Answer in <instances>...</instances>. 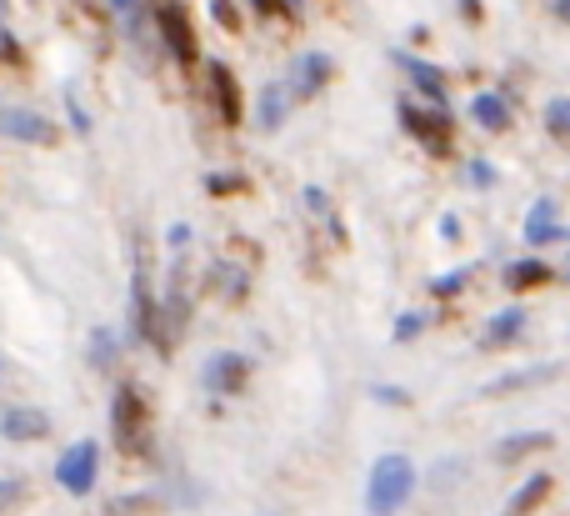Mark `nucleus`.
I'll use <instances>...</instances> for the list:
<instances>
[{"label": "nucleus", "instance_id": "f257e3e1", "mask_svg": "<svg viewBox=\"0 0 570 516\" xmlns=\"http://www.w3.org/2000/svg\"><path fill=\"white\" fill-rule=\"evenodd\" d=\"M415 491V467L411 457H381L371 471V487H365V512L371 516H395L411 502Z\"/></svg>", "mask_w": 570, "mask_h": 516}, {"label": "nucleus", "instance_id": "f03ea898", "mask_svg": "<svg viewBox=\"0 0 570 516\" xmlns=\"http://www.w3.org/2000/svg\"><path fill=\"white\" fill-rule=\"evenodd\" d=\"M110 437L126 457H146L150 447V407L140 401L136 387H116V401H110Z\"/></svg>", "mask_w": 570, "mask_h": 516}, {"label": "nucleus", "instance_id": "7ed1b4c3", "mask_svg": "<svg viewBox=\"0 0 570 516\" xmlns=\"http://www.w3.org/2000/svg\"><path fill=\"white\" fill-rule=\"evenodd\" d=\"M96 477H100V447L96 441H76V447L56 461V481L66 491H76V497H86V491L96 487Z\"/></svg>", "mask_w": 570, "mask_h": 516}, {"label": "nucleus", "instance_id": "20e7f679", "mask_svg": "<svg viewBox=\"0 0 570 516\" xmlns=\"http://www.w3.org/2000/svg\"><path fill=\"white\" fill-rule=\"evenodd\" d=\"M156 20H160V36H166L170 56H176L180 66H190V60H196V30H190V10L176 6V0H166V6L156 10Z\"/></svg>", "mask_w": 570, "mask_h": 516}, {"label": "nucleus", "instance_id": "39448f33", "mask_svg": "<svg viewBox=\"0 0 570 516\" xmlns=\"http://www.w3.org/2000/svg\"><path fill=\"white\" fill-rule=\"evenodd\" d=\"M0 136L10 140H26V146H50L56 140V126L36 110H16V106H0Z\"/></svg>", "mask_w": 570, "mask_h": 516}, {"label": "nucleus", "instance_id": "423d86ee", "mask_svg": "<svg viewBox=\"0 0 570 516\" xmlns=\"http://www.w3.org/2000/svg\"><path fill=\"white\" fill-rule=\"evenodd\" d=\"M401 126L411 130L421 146H431V150H451V120H445V106L435 110V116H425V110H415V106H401Z\"/></svg>", "mask_w": 570, "mask_h": 516}, {"label": "nucleus", "instance_id": "0eeeda50", "mask_svg": "<svg viewBox=\"0 0 570 516\" xmlns=\"http://www.w3.org/2000/svg\"><path fill=\"white\" fill-rule=\"evenodd\" d=\"M246 371H250V361L246 357H236V351H220V357H210L206 361V371H200V381H206V391H240L246 387Z\"/></svg>", "mask_w": 570, "mask_h": 516}, {"label": "nucleus", "instance_id": "6e6552de", "mask_svg": "<svg viewBox=\"0 0 570 516\" xmlns=\"http://www.w3.org/2000/svg\"><path fill=\"white\" fill-rule=\"evenodd\" d=\"M566 226H561V206H556L551 196H541L531 211H525V246H551V241H561Z\"/></svg>", "mask_w": 570, "mask_h": 516}, {"label": "nucleus", "instance_id": "1a4fd4ad", "mask_svg": "<svg viewBox=\"0 0 570 516\" xmlns=\"http://www.w3.org/2000/svg\"><path fill=\"white\" fill-rule=\"evenodd\" d=\"M521 331H525V306H505V311H495V317L485 321L481 347H485V351H501V347H511Z\"/></svg>", "mask_w": 570, "mask_h": 516}, {"label": "nucleus", "instance_id": "9d476101", "mask_svg": "<svg viewBox=\"0 0 570 516\" xmlns=\"http://www.w3.org/2000/svg\"><path fill=\"white\" fill-rule=\"evenodd\" d=\"M210 90H216V110H220V120L226 126H236L240 120V86H236V76H230V66H210Z\"/></svg>", "mask_w": 570, "mask_h": 516}, {"label": "nucleus", "instance_id": "9b49d317", "mask_svg": "<svg viewBox=\"0 0 570 516\" xmlns=\"http://www.w3.org/2000/svg\"><path fill=\"white\" fill-rule=\"evenodd\" d=\"M325 80H331V56H301L285 86H291L295 96H315V90H321Z\"/></svg>", "mask_w": 570, "mask_h": 516}, {"label": "nucleus", "instance_id": "f8f14e48", "mask_svg": "<svg viewBox=\"0 0 570 516\" xmlns=\"http://www.w3.org/2000/svg\"><path fill=\"white\" fill-rule=\"evenodd\" d=\"M401 60V70L415 80V90H421L431 106H445V76L435 66H425V60H415V56H395Z\"/></svg>", "mask_w": 570, "mask_h": 516}, {"label": "nucleus", "instance_id": "ddd939ff", "mask_svg": "<svg viewBox=\"0 0 570 516\" xmlns=\"http://www.w3.org/2000/svg\"><path fill=\"white\" fill-rule=\"evenodd\" d=\"M50 431V421L40 411H6L0 417V437L6 441H40Z\"/></svg>", "mask_w": 570, "mask_h": 516}, {"label": "nucleus", "instance_id": "4468645a", "mask_svg": "<svg viewBox=\"0 0 570 516\" xmlns=\"http://www.w3.org/2000/svg\"><path fill=\"white\" fill-rule=\"evenodd\" d=\"M471 116H475V126H485V130H505L511 126V100L485 90V96L471 100Z\"/></svg>", "mask_w": 570, "mask_h": 516}, {"label": "nucleus", "instance_id": "2eb2a0df", "mask_svg": "<svg viewBox=\"0 0 570 516\" xmlns=\"http://www.w3.org/2000/svg\"><path fill=\"white\" fill-rule=\"evenodd\" d=\"M546 447H551V431H521V437H505L501 447H495V461H521V457L546 451Z\"/></svg>", "mask_w": 570, "mask_h": 516}, {"label": "nucleus", "instance_id": "dca6fc26", "mask_svg": "<svg viewBox=\"0 0 570 516\" xmlns=\"http://www.w3.org/2000/svg\"><path fill=\"white\" fill-rule=\"evenodd\" d=\"M546 276H551V266H546V261H515V266L505 271V286H511V291H531V286H541Z\"/></svg>", "mask_w": 570, "mask_h": 516}, {"label": "nucleus", "instance_id": "f3484780", "mask_svg": "<svg viewBox=\"0 0 570 516\" xmlns=\"http://www.w3.org/2000/svg\"><path fill=\"white\" fill-rule=\"evenodd\" d=\"M546 497H551V477H546V471H541V477H531V481H525L521 491H515V502H511V516H525L531 507H541Z\"/></svg>", "mask_w": 570, "mask_h": 516}, {"label": "nucleus", "instance_id": "a211bd4d", "mask_svg": "<svg viewBox=\"0 0 570 516\" xmlns=\"http://www.w3.org/2000/svg\"><path fill=\"white\" fill-rule=\"evenodd\" d=\"M291 96H295L291 86H266V96H261V100H266V106H261V120H266V126H281V120H285V106H291Z\"/></svg>", "mask_w": 570, "mask_h": 516}, {"label": "nucleus", "instance_id": "6ab92c4d", "mask_svg": "<svg viewBox=\"0 0 570 516\" xmlns=\"http://www.w3.org/2000/svg\"><path fill=\"white\" fill-rule=\"evenodd\" d=\"M546 130H551L556 140H570V96L546 100Z\"/></svg>", "mask_w": 570, "mask_h": 516}, {"label": "nucleus", "instance_id": "aec40b11", "mask_svg": "<svg viewBox=\"0 0 570 516\" xmlns=\"http://www.w3.org/2000/svg\"><path fill=\"white\" fill-rule=\"evenodd\" d=\"M465 281H471V271H455V276H441V281L431 286V296H455V291H461Z\"/></svg>", "mask_w": 570, "mask_h": 516}, {"label": "nucleus", "instance_id": "412c9836", "mask_svg": "<svg viewBox=\"0 0 570 516\" xmlns=\"http://www.w3.org/2000/svg\"><path fill=\"white\" fill-rule=\"evenodd\" d=\"M90 341H96V361H100V367H106V361H116V337H110V331H96Z\"/></svg>", "mask_w": 570, "mask_h": 516}, {"label": "nucleus", "instance_id": "4be33fe9", "mask_svg": "<svg viewBox=\"0 0 570 516\" xmlns=\"http://www.w3.org/2000/svg\"><path fill=\"white\" fill-rule=\"evenodd\" d=\"M491 181H495L491 160H471V186H491Z\"/></svg>", "mask_w": 570, "mask_h": 516}, {"label": "nucleus", "instance_id": "5701e85b", "mask_svg": "<svg viewBox=\"0 0 570 516\" xmlns=\"http://www.w3.org/2000/svg\"><path fill=\"white\" fill-rule=\"evenodd\" d=\"M421 327H425V317H401V321H395V341H411Z\"/></svg>", "mask_w": 570, "mask_h": 516}, {"label": "nucleus", "instance_id": "b1692460", "mask_svg": "<svg viewBox=\"0 0 570 516\" xmlns=\"http://www.w3.org/2000/svg\"><path fill=\"white\" fill-rule=\"evenodd\" d=\"M20 497H26V487H20V481H0V507H16Z\"/></svg>", "mask_w": 570, "mask_h": 516}, {"label": "nucleus", "instance_id": "393cba45", "mask_svg": "<svg viewBox=\"0 0 570 516\" xmlns=\"http://www.w3.org/2000/svg\"><path fill=\"white\" fill-rule=\"evenodd\" d=\"M210 6H216V20H220V26H230V30L240 26V20H236V6H230V0H210Z\"/></svg>", "mask_w": 570, "mask_h": 516}, {"label": "nucleus", "instance_id": "a878e982", "mask_svg": "<svg viewBox=\"0 0 570 516\" xmlns=\"http://www.w3.org/2000/svg\"><path fill=\"white\" fill-rule=\"evenodd\" d=\"M140 507H146V497H130V502H120V507L110 512V516H136Z\"/></svg>", "mask_w": 570, "mask_h": 516}, {"label": "nucleus", "instance_id": "bb28decb", "mask_svg": "<svg viewBox=\"0 0 570 516\" xmlns=\"http://www.w3.org/2000/svg\"><path fill=\"white\" fill-rule=\"evenodd\" d=\"M256 10H261V16H285L281 0H256Z\"/></svg>", "mask_w": 570, "mask_h": 516}, {"label": "nucleus", "instance_id": "cd10ccee", "mask_svg": "<svg viewBox=\"0 0 570 516\" xmlns=\"http://www.w3.org/2000/svg\"><path fill=\"white\" fill-rule=\"evenodd\" d=\"M375 397H381V401H395V407H405V391H385V387H375Z\"/></svg>", "mask_w": 570, "mask_h": 516}, {"label": "nucleus", "instance_id": "c85d7f7f", "mask_svg": "<svg viewBox=\"0 0 570 516\" xmlns=\"http://www.w3.org/2000/svg\"><path fill=\"white\" fill-rule=\"evenodd\" d=\"M110 6H116L120 16H130V10H136V6H130V0H110Z\"/></svg>", "mask_w": 570, "mask_h": 516}, {"label": "nucleus", "instance_id": "c756f323", "mask_svg": "<svg viewBox=\"0 0 570 516\" xmlns=\"http://www.w3.org/2000/svg\"><path fill=\"white\" fill-rule=\"evenodd\" d=\"M556 10H561V16H570V0H556Z\"/></svg>", "mask_w": 570, "mask_h": 516}, {"label": "nucleus", "instance_id": "7c9ffc66", "mask_svg": "<svg viewBox=\"0 0 570 516\" xmlns=\"http://www.w3.org/2000/svg\"><path fill=\"white\" fill-rule=\"evenodd\" d=\"M295 6H301V0H291V10H295Z\"/></svg>", "mask_w": 570, "mask_h": 516}]
</instances>
